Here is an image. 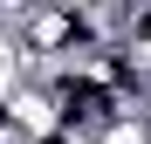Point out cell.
I'll return each mask as SVG.
<instances>
[{"mask_svg":"<svg viewBox=\"0 0 151 144\" xmlns=\"http://www.w3.org/2000/svg\"><path fill=\"white\" fill-rule=\"evenodd\" d=\"M124 48H137V55L151 62V0H144V7L131 14V41H124Z\"/></svg>","mask_w":151,"mask_h":144,"instance_id":"cell-1","label":"cell"}]
</instances>
